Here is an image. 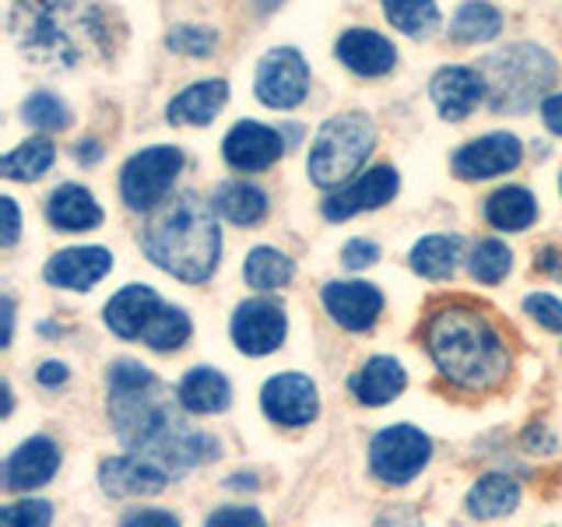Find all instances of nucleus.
Here are the masks:
<instances>
[{
  "mask_svg": "<svg viewBox=\"0 0 562 527\" xmlns=\"http://www.w3.org/2000/svg\"><path fill=\"white\" fill-rule=\"evenodd\" d=\"M422 341H426L439 377L468 394L499 391L514 369L506 334L482 306L468 303V299L436 303L422 324Z\"/></svg>",
  "mask_w": 562,
  "mask_h": 527,
  "instance_id": "nucleus-1",
  "label": "nucleus"
},
{
  "mask_svg": "<svg viewBox=\"0 0 562 527\" xmlns=\"http://www.w3.org/2000/svg\"><path fill=\"white\" fill-rule=\"evenodd\" d=\"M11 32L35 67L70 70L105 57L113 46L110 14L95 4H18Z\"/></svg>",
  "mask_w": 562,
  "mask_h": 527,
  "instance_id": "nucleus-2",
  "label": "nucleus"
},
{
  "mask_svg": "<svg viewBox=\"0 0 562 527\" xmlns=\"http://www.w3.org/2000/svg\"><path fill=\"white\" fill-rule=\"evenodd\" d=\"M151 394L110 397V418L120 444L134 450V457H145V461L166 468L169 474L218 461V439L193 429L180 412L155 401Z\"/></svg>",
  "mask_w": 562,
  "mask_h": 527,
  "instance_id": "nucleus-3",
  "label": "nucleus"
},
{
  "mask_svg": "<svg viewBox=\"0 0 562 527\" xmlns=\"http://www.w3.org/2000/svg\"><path fill=\"white\" fill-rule=\"evenodd\" d=\"M215 215V208L201 201L193 190H187L148 222L140 246H145L155 268L169 271L180 281L201 285V281L215 274L222 257V228Z\"/></svg>",
  "mask_w": 562,
  "mask_h": 527,
  "instance_id": "nucleus-4",
  "label": "nucleus"
},
{
  "mask_svg": "<svg viewBox=\"0 0 562 527\" xmlns=\"http://www.w3.org/2000/svg\"><path fill=\"white\" fill-rule=\"evenodd\" d=\"M479 75L485 81V102L492 113H524L549 92L559 67L544 46L514 43L506 49L488 53L479 67Z\"/></svg>",
  "mask_w": 562,
  "mask_h": 527,
  "instance_id": "nucleus-5",
  "label": "nucleus"
},
{
  "mask_svg": "<svg viewBox=\"0 0 562 527\" xmlns=\"http://www.w3.org/2000/svg\"><path fill=\"white\" fill-rule=\"evenodd\" d=\"M373 148H376V127L366 113L330 116L313 137V148L306 158L310 180L324 190L341 187L366 166Z\"/></svg>",
  "mask_w": 562,
  "mask_h": 527,
  "instance_id": "nucleus-6",
  "label": "nucleus"
},
{
  "mask_svg": "<svg viewBox=\"0 0 562 527\" xmlns=\"http://www.w3.org/2000/svg\"><path fill=\"white\" fill-rule=\"evenodd\" d=\"M183 152L176 145H155L137 152L120 172V198L131 211H151L158 201H166L176 176L183 172Z\"/></svg>",
  "mask_w": 562,
  "mask_h": 527,
  "instance_id": "nucleus-7",
  "label": "nucleus"
},
{
  "mask_svg": "<svg viewBox=\"0 0 562 527\" xmlns=\"http://www.w3.org/2000/svg\"><path fill=\"white\" fill-rule=\"evenodd\" d=\"M432 457V439L418 426L397 422L373 436L369 444V471L383 485H408L415 474L429 464Z\"/></svg>",
  "mask_w": 562,
  "mask_h": 527,
  "instance_id": "nucleus-8",
  "label": "nucleus"
},
{
  "mask_svg": "<svg viewBox=\"0 0 562 527\" xmlns=\"http://www.w3.org/2000/svg\"><path fill=\"white\" fill-rule=\"evenodd\" d=\"M254 92L271 110H295L310 96V64L303 60V53L292 46L263 53V60L257 64Z\"/></svg>",
  "mask_w": 562,
  "mask_h": 527,
  "instance_id": "nucleus-9",
  "label": "nucleus"
},
{
  "mask_svg": "<svg viewBox=\"0 0 562 527\" xmlns=\"http://www.w3.org/2000/svg\"><path fill=\"white\" fill-rule=\"evenodd\" d=\"M289 334V316L274 299H246L233 313V341L243 356H271Z\"/></svg>",
  "mask_w": 562,
  "mask_h": 527,
  "instance_id": "nucleus-10",
  "label": "nucleus"
},
{
  "mask_svg": "<svg viewBox=\"0 0 562 527\" xmlns=\"http://www.w3.org/2000/svg\"><path fill=\"white\" fill-rule=\"evenodd\" d=\"M263 415L278 426H310V422L321 415V397H316V383L303 373H278L263 383L260 391Z\"/></svg>",
  "mask_w": 562,
  "mask_h": 527,
  "instance_id": "nucleus-11",
  "label": "nucleus"
},
{
  "mask_svg": "<svg viewBox=\"0 0 562 527\" xmlns=\"http://www.w3.org/2000/svg\"><path fill=\"white\" fill-rule=\"evenodd\" d=\"M524 158V145L517 134H485L468 141L464 148H457L453 155V172L461 180H492V176H503L509 169H517Z\"/></svg>",
  "mask_w": 562,
  "mask_h": 527,
  "instance_id": "nucleus-12",
  "label": "nucleus"
},
{
  "mask_svg": "<svg viewBox=\"0 0 562 527\" xmlns=\"http://www.w3.org/2000/svg\"><path fill=\"white\" fill-rule=\"evenodd\" d=\"M401 190V176L394 166H373L366 169L359 180H351L348 187H341L334 198L324 201V218L330 222H345L359 211H376L386 201H394Z\"/></svg>",
  "mask_w": 562,
  "mask_h": 527,
  "instance_id": "nucleus-13",
  "label": "nucleus"
},
{
  "mask_svg": "<svg viewBox=\"0 0 562 527\" xmlns=\"http://www.w3.org/2000/svg\"><path fill=\"white\" fill-rule=\"evenodd\" d=\"M321 299L334 324H341L351 334L373 330L383 313V292L369 281H327Z\"/></svg>",
  "mask_w": 562,
  "mask_h": 527,
  "instance_id": "nucleus-14",
  "label": "nucleus"
},
{
  "mask_svg": "<svg viewBox=\"0 0 562 527\" xmlns=\"http://www.w3.org/2000/svg\"><path fill=\"white\" fill-rule=\"evenodd\" d=\"M281 152H285V134H278L274 127H263V123H254V120L236 123L222 141L225 162L243 172H257V169L274 166Z\"/></svg>",
  "mask_w": 562,
  "mask_h": 527,
  "instance_id": "nucleus-15",
  "label": "nucleus"
},
{
  "mask_svg": "<svg viewBox=\"0 0 562 527\" xmlns=\"http://www.w3.org/2000/svg\"><path fill=\"white\" fill-rule=\"evenodd\" d=\"M113 271V254L105 246H67V250L53 254L46 260V281L57 289H75V292H88Z\"/></svg>",
  "mask_w": 562,
  "mask_h": 527,
  "instance_id": "nucleus-16",
  "label": "nucleus"
},
{
  "mask_svg": "<svg viewBox=\"0 0 562 527\" xmlns=\"http://www.w3.org/2000/svg\"><path fill=\"white\" fill-rule=\"evenodd\" d=\"M172 474L158 468L145 457H110L99 468V485L105 496L113 500H137V496H155L169 485Z\"/></svg>",
  "mask_w": 562,
  "mask_h": 527,
  "instance_id": "nucleus-17",
  "label": "nucleus"
},
{
  "mask_svg": "<svg viewBox=\"0 0 562 527\" xmlns=\"http://www.w3.org/2000/svg\"><path fill=\"white\" fill-rule=\"evenodd\" d=\"M162 299H158L155 289L148 285H127L120 289L110 303H105V327H110L116 338L123 341H140L145 330L151 327V321L162 313Z\"/></svg>",
  "mask_w": 562,
  "mask_h": 527,
  "instance_id": "nucleus-18",
  "label": "nucleus"
},
{
  "mask_svg": "<svg viewBox=\"0 0 562 527\" xmlns=\"http://www.w3.org/2000/svg\"><path fill=\"white\" fill-rule=\"evenodd\" d=\"M429 96L443 120H468L485 99V81L474 67H439L429 81Z\"/></svg>",
  "mask_w": 562,
  "mask_h": 527,
  "instance_id": "nucleus-19",
  "label": "nucleus"
},
{
  "mask_svg": "<svg viewBox=\"0 0 562 527\" xmlns=\"http://www.w3.org/2000/svg\"><path fill=\"white\" fill-rule=\"evenodd\" d=\"M60 468V447L49 436H32L4 461V489L29 492L46 485Z\"/></svg>",
  "mask_w": 562,
  "mask_h": 527,
  "instance_id": "nucleus-20",
  "label": "nucleus"
},
{
  "mask_svg": "<svg viewBox=\"0 0 562 527\" xmlns=\"http://www.w3.org/2000/svg\"><path fill=\"white\" fill-rule=\"evenodd\" d=\"M338 60L362 78H383L397 64V46L373 29H348L338 40Z\"/></svg>",
  "mask_w": 562,
  "mask_h": 527,
  "instance_id": "nucleus-21",
  "label": "nucleus"
},
{
  "mask_svg": "<svg viewBox=\"0 0 562 527\" xmlns=\"http://www.w3.org/2000/svg\"><path fill=\"white\" fill-rule=\"evenodd\" d=\"M348 386L366 408H383V404H391L394 397L404 394L408 373H404V366L394 356H373L359 366V373L348 380Z\"/></svg>",
  "mask_w": 562,
  "mask_h": 527,
  "instance_id": "nucleus-22",
  "label": "nucleus"
},
{
  "mask_svg": "<svg viewBox=\"0 0 562 527\" xmlns=\"http://www.w3.org/2000/svg\"><path fill=\"white\" fill-rule=\"evenodd\" d=\"M176 397H180V408L190 415H218L233 404V383L218 369L193 366L180 380V386H176Z\"/></svg>",
  "mask_w": 562,
  "mask_h": 527,
  "instance_id": "nucleus-23",
  "label": "nucleus"
},
{
  "mask_svg": "<svg viewBox=\"0 0 562 527\" xmlns=\"http://www.w3.org/2000/svg\"><path fill=\"white\" fill-rule=\"evenodd\" d=\"M228 102V81L207 78L198 85H187L180 96L169 102V123H187V127H207L211 120L222 113V105Z\"/></svg>",
  "mask_w": 562,
  "mask_h": 527,
  "instance_id": "nucleus-24",
  "label": "nucleus"
},
{
  "mask_svg": "<svg viewBox=\"0 0 562 527\" xmlns=\"http://www.w3.org/2000/svg\"><path fill=\"white\" fill-rule=\"evenodd\" d=\"M46 218L60 228V233H88V228L102 225V208L92 198V190L78 183H64L49 193Z\"/></svg>",
  "mask_w": 562,
  "mask_h": 527,
  "instance_id": "nucleus-25",
  "label": "nucleus"
},
{
  "mask_svg": "<svg viewBox=\"0 0 562 527\" xmlns=\"http://www.w3.org/2000/svg\"><path fill=\"white\" fill-rule=\"evenodd\" d=\"M464 506H468V514L474 520H499V517H509L520 506V482L509 479V474H499V471L482 474V479L471 485Z\"/></svg>",
  "mask_w": 562,
  "mask_h": 527,
  "instance_id": "nucleus-26",
  "label": "nucleus"
},
{
  "mask_svg": "<svg viewBox=\"0 0 562 527\" xmlns=\"http://www.w3.org/2000/svg\"><path fill=\"white\" fill-rule=\"evenodd\" d=\"M485 218L503 233H524L538 218V201L527 187H499L496 193H488Z\"/></svg>",
  "mask_w": 562,
  "mask_h": 527,
  "instance_id": "nucleus-27",
  "label": "nucleus"
},
{
  "mask_svg": "<svg viewBox=\"0 0 562 527\" xmlns=\"http://www.w3.org/2000/svg\"><path fill=\"white\" fill-rule=\"evenodd\" d=\"M211 208L218 211L225 222L233 225H257L268 215V193L254 183H218L215 198H211Z\"/></svg>",
  "mask_w": 562,
  "mask_h": 527,
  "instance_id": "nucleus-28",
  "label": "nucleus"
},
{
  "mask_svg": "<svg viewBox=\"0 0 562 527\" xmlns=\"http://www.w3.org/2000/svg\"><path fill=\"white\" fill-rule=\"evenodd\" d=\"M464 257L461 236H426L412 246V268L415 274L429 281H443L457 271V264Z\"/></svg>",
  "mask_w": 562,
  "mask_h": 527,
  "instance_id": "nucleus-29",
  "label": "nucleus"
},
{
  "mask_svg": "<svg viewBox=\"0 0 562 527\" xmlns=\"http://www.w3.org/2000/svg\"><path fill=\"white\" fill-rule=\"evenodd\" d=\"M243 278H246V285H254L260 292H274V289H285L295 278V264L292 257L274 250V246H254V250L246 254Z\"/></svg>",
  "mask_w": 562,
  "mask_h": 527,
  "instance_id": "nucleus-30",
  "label": "nucleus"
},
{
  "mask_svg": "<svg viewBox=\"0 0 562 527\" xmlns=\"http://www.w3.org/2000/svg\"><path fill=\"white\" fill-rule=\"evenodd\" d=\"M53 158H57L53 141L49 137H32V141H25V145H18L11 155H4L0 172H4L8 180L32 183V180H40V176L53 166Z\"/></svg>",
  "mask_w": 562,
  "mask_h": 527,
  "instance_id": "nucleus-31",
  "label": "nucleus"
},
{
  "mask_svg": "<svg viewBox=\"0 0 562 527\" xmlns=\"http://www.w3.org/2000/svg\"><path fill=\"white\" fill-rule=\"evenodd\" d=\"M383 14L397 32L412 35V40H426V35H432L439 22H443V14H439V8L429 4V0H386Z\"/></svg>",
  "mask_w": 562,
  "mask_h": 527,
  "instance_id": "nucleus-32",
  "label": "nucleus"
},
{
  "mask_svg": "<svg viewBox=\"0 0 562 527\" xmlns=\"http://www.w3.org/2000/svg\"><path fill=\"white\" fill-rule=\"evenodd\" d=\"M499 32H503V14L492 4H464L450 22V35L457 43H488Z\"/></svg>",
  "mask_w": 562,
  "mask_h": 527,
  "instance_id": "nucleus-33",
  "label": "nucleus"
},
{
  "mask_svg": "<svg viewBox=\"0 0 562 527\" xmlns=\"http://www.w3.org/2000/svg\"><path fill=\"white\" fill-rule=\"evenodd\" d=\"M190 330H193V324H190L187 310H180V306H162V313L155 316L151 327L145 330V338H140V341H145L151 351H176V348L187 345Z\"/></svg>",
  "mask_w": 562,
  "mask_h": 527,
  "instance_id": "nucleus-34",
  "label": "nucleus"
},
{
  "mask_svg": "<svg viewBox=\"0 0 562 527\" xmlns=\"http://www.w3.org/2000/svg\"><path fill=\"white\" fill-rule=\"evenodd\" d=\"M509 268H514V254H509V246L499 239H482L474 246V254L468 257V271L474 281H482V285H499L509 274Z\"/></svg>",
  "mask_w": 562,
  "mask_h": 527,
  "instance_id": "nucleus-35",
  "label": "nucleus"
},
{
  "mask_svg": "<svg viewBox=\"0 0 562 527\" xmlns=\"http://www.w3.org/2000/svg\"><path fill=\"white\" fill-rule=\"evenodd\" d=\"M105 383H110V397H137L158 391V377L137 359H116L105 373Z\"/></svg>",
  "mask_w": 562,
  "mask_h": 527,
  "instance_id": "nucleus-36",
  "label": "nucleus"
},
{
  "mask_svg": "<svg viewBox=\"0 0 562 527\" xmlns=\"http://www.w3.org/2000/svg\"><path fill=\"white\" fill-rule=\"evenodd\" d=\"M22 116H25V123L29 127H35V131H46V134H53V131H67L70 127V110L64 105V99H57L53 92H32L25 102H22Z\"/></svg>",
  "mask_w": 562,
  "mask_h": 527,
  "instance_id": "nucleus-37",
  "label": "nucleus"
},
{
  "mask_svg": "<svg viewBox=\"0 0 562 527\" xmlns=\"http://www.w3.org/2000/svg\"><path fill=\"white\" fill-rule=\"evenodd\" d=\"M166 46L172 53H183V57H211L218 46V32L207 25H176L166 35Z\"/></svg>",
  "mask_w": 562,
  "mask_h": 527,
  "instance_id": "nucleus-38",
  "label": "nucleus"
},
{
  "mask_svg": "<svg viewBox=\"0 0 562 527\" xmlns=\"http://www.w3.org/2000/svg\"><path fill=\"white\" fill-rule=\"evenodd\" d=\"M53 506L46 500H22L0 509V527H49Z\"/></svg>",
  "mask_w": 562,
  "mask_h": 527,
  "instance_id": "nucleus-39",
  "label": "nucleus"
},
{
  "mask_svg": "<svg viewBox=\"0 0 562 527\" xmlns=\"http://www.w3.org/2000/svg\"><path fill=\"white\" fill-rule=\"evenodd\" d=\"M524 313L531 316L535 324H541L544 330H552V334H559L562 338V303L555 295H549V292H531L524 299Z\"/></svg>",
  "mask_w": 562,
  "mask_h": 527,
  "instance_id": "nucleus-40",
  "label": "nucleus"
},
{
  "mask_svg": "<svg viewBox=\"0 0 562 527\" xmlns=\"http://www.w3.org/2000/svg\"><path fill=\"white\" fill-rule=\"evenodd\" d=\"M204 527H268V520L254 506H222L207 517Z\"/></svg>",
  "mask_w": 562,
  "mask_h": 527,
  "instance_id": "nucleus-41",
  "label": "nucleus"
},
{
  "mask_svg": "<svg viewBox=\"0 0 562 527\" xmlns=\"http://www.w3.org/2000/svg\"><path fill=\"white\" fill-rule=\"evenodd\" d=\"M380 260V246L373 239H351L341 250V264L348 271H366Z\"/></svg>",
  "mask_w": 562,
  "mask_h": 527,
  "instance_id": "nucleus-42",
  "label": "nucleus"
},
{
  "mask_svg": "<svg viewBox=\"0 0 562 527\" xmlns=\"http://www.w3.org/2000/svg\"><path fill=\"white\" fill-rule=\"evenodd\" d=\"M120 527H183V524L169 509H134V514L120 520Z\"/></svg>",
  "mask_w": 562,
  "mask_h": 527,
  "instance_id": "nucleus-43",
  "label": "nucleus"
},
{
  "mask_svg": "<svg viewBox=\"0 0 562 527\" xmlns=\"http://www.w3.org/2000/svg\"><path fill=\"white\" fill-rule=\"evenodd\" d=\"M0 215H4V233H0V246H14L22 236V215H18L14 198H0Z\"/></svg>",
  "mask_w": 562,
  "mask_h": 527,
  "instance_id": "nucleus-44",
  "label": "nucleus"
},
{
  "mask_svg": "<svg viewBox=\"0 0 562 527\" xmlns=\"http://www.w3.org/2000/svg\"><path fill=\"white\" fill-rule=\"evenodd\" d=\"M541 120L552 134H562V92H555L541 102Z\"/></svg>",
  "mask_w": 562,
  "mask_h": 527,
  "instance_id": "nucleus-45",
  "label": "nucleus"
},
{
  "mask_svg": "<svg viewBox=\"0 0 562 527\" xmlns=\"http://www.w3.org/2000/svg\"><path fill=\"white\" fill-rule=\"evenodd\" d=\"M67 366L64 362H43L40 369H35V380H40L43 386H60V383H67Z\"/></svg>",
  "mask_w": 562,
  "mask_h": 527,
  "instance_id": "nucleus-46",
  "label": "nucleus"
},
{
  "mask_svg": "<svg viewBox=\"0 0 562 527\" xmlns=\"http://www.w3.org/2000/svg\"><path fill=\"white\" fill-rule=\"evenodd\" d=\"M535 271H544V274H552V278H562V254L552 250V246H544V250L535 257Z\"/></svg>",
  "mask_w": 562,
  "mask_h": 527,
  "instance_id": "nucleus-47",
  "label": "nucleus"
},
{
  "mask_svg": "<svg viewBox=\"0 0 562 527\" xmlns=\"http://www.w3.org/2000/svg\"><path fill=\"white\" fill-rule=\"evenodd\" d=\"M75 158H78L81 166H95L99 158H102V145H99L95 137H85V141H78V145H75Z\"/></svg>",
  "mask_w": 562,
  "mask_h": 527,
  "instance_id": "nucleus-48",
  "label": "nucleus"
},
{
  "mask_svg": "<svg viewBox=\"0 0 562 527\" xmlns=\"http://www.w3.org/2000/svg\"><path fill=\"white\" fill-rule=\"evenodd\" d=\"M0 321H4V334H0V345H11V338H14V299L11 295H4L0 299Z\"/></svg>",
  "mask_w": 562,
  "mask_h": 527,
  "instance_id": "nucleus-49",
  "label": "nucleus"
},
{
  "mask_svg": "<svg viewBox=\"0 0 562 527\" xmlns=\"http://www.w3.org/2000/svg\"><path fill=\"white\" fill-rule=\"evenodd\" d=\"M376 527H422L415 514H408V509H397V514H383L376 520Z\"/></svg>",
  "mask_w": 562,
  "mask_h": 527,
  "instance_id": "nucleus-50",
  "label": "nucleus"
},
{
  "mask_svg": "<svg viewBox=\"0 0 562 527\" xmlns=\"http://www.w3.org/2000/svg\"><path fill=\"white\" fill-rule=\"evenodd\" d=\"M228 485H233V489H257V479H250V474H233Z\"/></svg>",
  "mask_w": 562,
  "mask_h": 527,
  "instance_id": "nucleus-51",
  "label": "nucleus"
},
{
  "mask_svg": "<svg viewBox=\"0 0 562 527\" xmlns=\"http://www.w3.org/2000/svg\"><path fill=\"white\" fill-rule=\"evenodd\" d=\"M11 408H14V397H11V383L4 380V415H11Z\"/></svg>",
  "mask_w": 562,
  "mask_h": 527,
  "instance_id": "nucleus-52",
  "label": "nucleus"
},
{
  "mask_svg": "<svg viewBox=\"0 0 562 527\" xmlns=\"http://www.w3.org/2000/svg\"><path fill=\"white\" fill-rule=\"evenodd\" d=\"M559 190H562V176H559Z\"/></svg>",
  "mask_w": 562,
  "mask_h": 527,
  "instance_id": "nucleus-53",
  "label": "nucleus"
}]
</instances>
